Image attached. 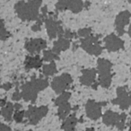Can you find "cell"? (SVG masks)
Here are the masks:
<instances>
[{"mask_svg":"<svg viewBox=\"0 0 131 131\" xmlns=\"http://www.w3.org/2000/svg\"><path fill=\"white\" fill-rule=\"evenodd\" d=\"M58 107V117H59V118L62 120L66 119V118H68L70 111H71V105H70V103L68 102H65V103L60 104Z\"/></svg>","mask_w":131,"mask_h":131,"instance_id":"20","label":"cell"},{"mask_svg":"<svg viewBox=\"0 0 131 131\" xmlns=\"http://www.w3.org/2000/svg\"><path fill=\"white\" fill-rule=\"evenodd\" d=\"M15 112V108H14V104L12 102H8L4 107H2L1 111H0V115H2L4 117L6 121L10 122L13 118V115Z\"/></svg>","mask_w":131,"mask_h":131,"instance_id":"19","label":"cell"},{"mask_svg":"<svg viewBox=\"0 0 131 131\" xmlns=\"http://www.w3.org/2000/svg\"><path fill=\"white\" fill-rule=\"evenodd\" d=\"M71 97V93L69 92H64V93H60L59 96H58L54 101V103L56 106H59L60 104L65 103V102H68Z\"/></svg>","mask_w":131,"mask_h":131,"instance_id":"22","label":"cell"},{"mask_svg":"<svg viewBox=\"0 0 131 131\" xmlns=\"http://www.w3.org/2000/svg\"><path fill=\"white\" fill-rule=\"evenodd\" d=\"M131 13L127 10L122 11L116 16L115 19V29L118 36H122L125 33V27L129 24Z\"/></svg>","mask_w":131,"mask_h":131,"instance_id":"13","label":"cell"},{"mask_svg":"<svg viewBox=\"0 0 131 131\" xmlns=\"http://www.w3.org/2000/svg\"><path fill=\"white\" fill-rule=\"evenodd\" d=\"M24 118H25V111H16L13 115V118L17 123H21L24 121Z\"/></svg>","mask_w":131,"mask_h":131,"instance_id":"25","label":"cell"},{"mask_svg":"<svg viewBox=\"0 0 131 131\" xmlns=\"http://www.w3.org/2000/svg\"><path fill=\"white\" fill-rule=\"evenodd\" d=\"M127 33H128L129 37L131 38V24H130V25H129V27H128V31H127Z\"/></svg>","mask_w":131,"mask_h":131,"instance_id":"33","label":"cell"},{"mask_svg":"<svg viewBox=\"0 0 131 131\" xmlns=\"http://www.w3.org/2000/svg\"><path fill=\"white\" fill-rule=\"evenodd\" d=\"M55 7L57 12L69 10L73 14H78L84 9V3L82 0H58Z\"/></svg>","mask_w":131,"mask_h":131,"instance_id":"9","label":"cell"},{"mask_svg":"<svg viewBox=\"0 0 131 131\" xmlns=\"http://www.w3.org/2000/svg\"><path fill=\"white\" fill-rule=\"evenodd\" d=\"M80 47L90 55L99 56L102 52V47L101 46L99 36H93L92 34L85 38L81 39Z\"/></svg>","mask_w":131,"mask_h":131,"instance_id":"5","label":"cell"},{"mask_svg":"<svg viewBox=\"0 0 131 131\" xmlns=\"http://www.w3.org/2000/svg\"><path fill=\"white\" fill-rule=\"evenodd\" d=\"M92 34V29L91 28H83V29L78 30L77 31V36L81 38H85L87 36H90Z\"/></svg>","mask_w":131,"mask_h":131,"instance_id":"26","label":"cell"},{"mask_svg":"<svg viewBox=\"0 0 131 131\" xmlns=\"http://www.w3.org/2000/svg\"><path fill=\"white\" fill-rule=\"evenodd\" d=\"M15 131H19V130H15ZM27 131H33V130H27Z\"/></svg>","mask_w":131,"mask_h":131,"instance_id":"37","label":"cell"},{"mask_svg":"<svg viewBox=\"0 0 131 131\" xmlns=\"http://www.w3.org/2000/svg\"><path fill=\"white\" fill-rule=\"evenodd\" d=\"M57 72H58V69H57L56 63L54 61H51L49 64L44 65L42 67V73L44 74L45 77H50V75H55Z\"/></svg>","mask_w":131,"mask_h":131,"instance_id":"21","label":"cell"},{"mask_svg":"<svg viewBox=\"0 0 131 131\" xmlns=\"http://www.w3.org/2000/svg\"><path fill=\"white\" fill-rule=\"evenodd\" d=\"M25 49L31 55H34L36 53H39L42 49H46L47 47V41L41 38L31 39L28 40L24 44Z\"/></svg>","mask_w":131,"mask_h":131,"instance_id":"14","label":"cell"},{"mask_svg":"<svg viewBox=\"0 0 131 131\" xmlns=\"http://www.w3.org/2000/svg\"><path fill=\"white\" fill-rule=\"evenodd\" d=\"M77 119L75 113L70 115L69 117L64 119V122L62 124V129L63 131H75V126L77 124Z\"/></svg>","mask_w":131,"mask_h":131,"instance_id":"18","label":"cell"},{"mask_svg":"<svg viewBox=\"0 0 131 131\" xmlns=\"http://www.w3.org/2000/svg\"><path fill=\"white\" fill-rule=\"evenodd\" d=\"M42 61L43 60L40 58L39 55H35V56H30L28 55L25 58L24 60V68L26 71H30L31 69H38L42 66Z\"/></svg>","mask_w":131,"mask_h":131,"instance_id":"16","label":"cell"},{"mask_svg":"<svg viewBox=\"0 0 131 131\" xmlns=\"http://www.w3.org/2000/svg\"><path fill=\"white\" fill-rule=\"evenodd\" d=\"M72 83H73V79L71 75L68 73H65L53 78L51 82V88L54 90L57 94H60L66 92L67 89H68Z\"/></svg>","mask_w":131,"mask_h":131,"instance_id":"10","label":"cell"},{"mask_svg":"<svg viewBox=\"0 0 131 131\" xmlns=\"http://www.w3.org/2000/svg\"><path fill=\"white\" fill-rule=\"evenodd\" d=\"M84 131H94V128L93 127H89V128H86Z\"/></svg>","mask_w":131,"mask_h":131,"instance_id":"34","label":"cell"},{"mask_svg":"<svg viewBox=\"0 0 131 131\" xmlns=\"http://www.w3.org/2000/svg\"><path fill=\"white\" fill-rule=\"evenodd\" d=\"M12 87H13V84H11V83H6V84H4L2 86H1V88H3V89H5L6 91H9L10 89H12Z\"/></svg>","mask_w":131,"mask_h":131,"instance_id":"30","label":"cell"},{"mask_svg":"<svg viewBox=\"0 0 131 131\" xmlns=\"http://www.w3.org/2000/svg\"><path fill=\"white\" fill-rule=\"evenodd\" d=\"M48 79L36 78L35 75L31 77V79L21 86V96L25 102H31L34 103L38 97V93L49 86Z\"/></svg>","mask_w":131,"mask_h":131,"instance_id":"2","label":"cell"},{"mask_svg":"<svg viewBox=\"0 0 131 131\" xmlns=\"http://www.w3.org/2000/svg\"><path fill=\"white\" fill-rule=\"evenodd\" d=\"M112 63L105 58H99L97 61V72L99 74L98 84L103 88H109L111 84L112 73H111Z\"/></svg>","mask_w":131,"mask_h":131,"instance_id":"3","label":"cell"},{"mask_svg":"<svg viewBox=\"0 0 131 131\" xmlns=\"http://www.w3.org/2000/svg\"><path fill=\"white\" fill-rule=\"evenodd\" d=\"M63 37L66 39H68V40H71V39H73L74 37H77V35H75L74 32H72L70 30H66L65 32H64Z\"/></svg>","mask_w":131,"mask_h":131,"instance_id":"28","label":"cell"},{"mask_svg":"<svg viewBox=\"0 0 131 131\" xmlns=\"http://www.w3.org/2000/svg\"><path fill=\"white\" fill-rule=\"evenodd\" d=\"M127 1H128V3H130L131 4V0H127Z\"/></svg>","mask_w":131,"mask_h":131,"instance_id":"36","label":"cell"},{"mask_svg":"<svg viewBox=\"0 0 131 131\" xmlns=\"http://www.w3.org/2000/svg\"><path fill=\"white\" fill-rule=\"evenodd\" d=\"M6 103H7V102H6V98L1 99V100H0V107H4Z\"/></svg>","mask_w":131,"mask_h":131,"instance_id":"31","label":"cell"},{"mask_svg":"<svg viewBox=\"0 0 131 131\" xmlns=\"http://www.w3.org/2000/svg\"><path fill=\"white\" fill-rule=\"evenodd\" d=\"M44 23H45V27L46 30H47L48 36L50 40L56 39L57 37L62 38L64 36L65 30L62 27L61 23L57 20L56 15L52 16V15H50V16L46 17Z\"/></svg>","mask_w":131,"mask_h":131,"instance_id":"6","label":"cell"},{"mask_svg":"<svg viewBox=\"0 0 131 131\" xmlns=\"http://www.w3.org/2000/svg\"><path fill=\"white\" fill-rule=\"evenodd\" d=\"M111 103L118 105L121 110H127L131 107V93L127 86H119L117 88V97L111 100Z\"/></svg>","mask_w":131,"mask_h":131,"instance_id":"8","label":"cell"},{"mask_svg":"<svg viewBox=\"0 0 131 131\" xmlns=\"http://www.w3.org/2000/svg\"><path fill=\"white\" fill-rule=\"evenodd\" d=\"M10 33L5 26L4 21L0 18V40H6V39H8Z\"/></svg>","mask_w":131,"mask_h":131,"instance_id":"23","label":"cell"},{"mask_svg":"<svg viewBox=\"0 0 131 131\" xmlns=\"http://www.w3.org/2000/svg\"><path fill=\"white\" fill-rule=\"evenodd\" d=\"M49 112L48 106H29L28 110L25 111V118L31 125H37Z\"/></svg>","mask_w":131,"mask_h":131,"instance_id":"7","label":"cell"},{"mask_svg":"<svg viewBox=\"0 0 131 131\" xmlns=\"http://www.w3.org/2000/svg\"><path fill=\"white\" fill-rule=\"evenodd\" d=\"M21 99H22V96H21L20 89L18 88V86H16L15 93H13V96H12V100L15 101V102H18V101H20Z\"/></svg>","mask_w":131,"mask_h":131,"instance_id":"27","label":"cell"},{"mask_svg":"<svg viewBox=\"0 0 131 131\" xmlns=\"http://www.w3.org/2000/svg\"><path fill=\"white\" fill-rule=\"evenodd\" d=\"M70 45H71V40L62 37V38H58V40L54 41L53 48L51 50L54 53H56L57 55H58L62 51H65L69 49Z\"/></svg>","mask_w":131,"mask_h":131,"instance_id":"17","label":"cell"},{"mask_svg":"<svg viewBox=\"0 0 131 131\" xmlns=\"http://www.w3.org/2000/svg\"><path fill=\"white\" fill-rule=\"evenodd\" d=\"M41 5L42 0H21L15 5V10L17 16L24 22L37 21Z\"/></svg>","mask_w":131,"mask_h":131,"instance_id":"1","label":"cell"},{"mask_svg":"<svg viewBox=\"0 0 131 131\" xmlns=\"http://www.w3.org/2000/svg\"><path fill=\"white\" fill-rule=\"evenodd\" d=\"M107 102H98L94 100H88L85 103L86 116L92 120H97L102 117V107L105 106Z\"/></svg>","mask_w":131,"mask_h":131,"instance_id":"11","label":"cell"},{"mask_svg":"<svg viewBox=\"0 0 131 131\" xmlns=\"http://www.w3.org/2000/svg\"><path fill=\"white\" fill-rule=\"evenodd\" d=\"M130 72H131V68H130Z\"/></svg>","mask_w":131,"mask_h":131,"instance_id":"39","label":"cell"},{"mask_svg":"<svg viewBox=\"0 0 131 131\" xmlns=\"http://www.w3.org/2000/svg\"><path fill=\"white\" fill-rule=\"evenodd\" d=\"M0 131H12V129L9 126L0 122Z\"/></svg>","mask_w":131,"mask_h":131,"instance_id":"29","label":"cell"},{"mask_svg":"<svg viewBox=\"0 0 131 131\" xmlns=\"http://www.w3.org/2000/svg\"><path fill=\"white\" fill-rule=\"evenodd\" d=\"M1 86H2V85H1V82H0V88H1Z\"/></svg>","mask_w":131,"mask_h":131,"instance_id":"38","label":"cell"},{"mask_svg":"<svg viewBox=\"0 0 131 131\" xmlns=\"http://www.w3.org/2000/svg\"><path fill=\"white\" fill-rule=\"evenodd\" d=\"M127 115L125 113H118L112 111H107L102 116V122L106 126H115L118 130L122 131L125 128Z\"/></svg>","mask_w":131,"mask_h":131,"instance_id":"4","label":"cell"},{"mask_svg":"<svg viewBox=\"0 0 131 131\" xmlns=\"http://www.w3.org/2000/svg\"><path fill=\"white\" fill-rule=\"evenodd\" d=\"M14 108H15V111H20V110L22 109V105L19 103H15V104H14Z\"/></svg>","mask_w":131,"mask_h":131,"instance_id":"32","label":"cell"},{"mask_svg":"<svg viewBox=\"0 0 131 131\" xmlns=\"http://www.w3.org/2000/svg\"><path fill=\"white\" fill-rule=\"evenodd\" d=\"M103 41L106 49L110 52H115L124 49V41L119 38V36H117L114 33H111L106 36Z\"/></svg>","mask_w":131,"mask_h":131,"instance_id":"12","label":"cell"},{"mask_svg":"<svg viewBox=\"0 0 131 131\" xmlns=\"http://www.w3.org/2000/svg\"><path fill=\"white\" fill-rule=\"evenodd\" d=\"M130 117H131V111H130ZM128 131H131V120L129 122V130Z\"/></svg>","mask_w":131,"mask_h":131,"instance_id":"35","label":"cell"},{"mask_svg":"<svg viewBox=\"0 0 131 131\" xmlns=\"http://www.w3.org/2000/svg\"><path fill=\"white\" fill-rule=\"evenodd\" d=\"M58 58H58V55L54 53L52 50H45L43 52V58H42V60H44V61L51 62L56 59H58Z\"/></svg>","mask_w":131,"mask_h":131,"instance_id":"24","label":"cell"},{"mask_svg":"<svg viewBox=\"0 0 131 131\" xmlns=\"http://www.w3.org/2000/svg\"><path fill=\"white\" fill-rule=\"evenodd\" d=\"M81 72H82V75L80 77L81 84L85 86H93V84L95 83L97 70L94 68H86L83 69Z\"/></svg>","mask_w":131,"mask_h":131,"instance_id":"15","label":"cell"}]
</instances>
